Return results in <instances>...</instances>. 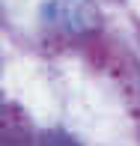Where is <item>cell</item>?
<instances>
[{
	"label": "cell",
	"instance_id": "1",
	"mask_svg": "<svg viewBox=\"0 0 140 146\" xmlns=\"http://www.w3.org/2000/svg\"><path fill=\"white\" fill-rule=\"evenodd\" d=\"M42 18L63 33H86L98 24L92 0H48L42 6Z\"/></svg>",
	"mask_w": 140,
	"mask_h": 146
}]
</instances>
